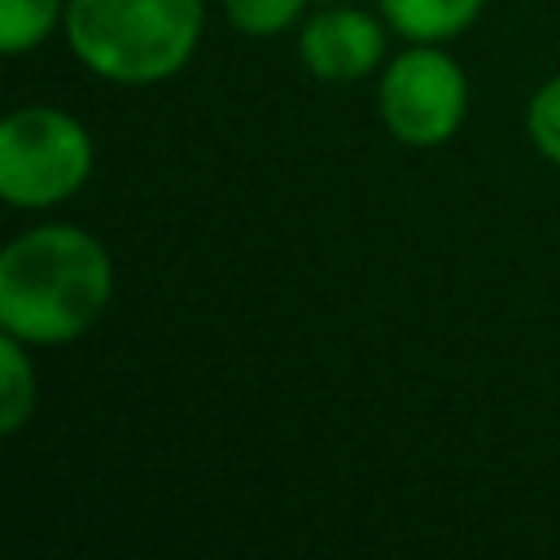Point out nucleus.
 I'll list each match as a JSON object with an SVG mask.
<instances>
[{
  "instance_id": "20e7f679",
  "label": "nucleus",
  "mask_w": 560,
  "mask_h": 560,
  "mask_svg": "<svg viewBox=\"0 0 560 560\" xmlns=\"http://www.w3.org/2000/svg\"><path fill=\"white\" fill-rule=\"evenodd\" d=\"M376 114L407 149H438L455 140L468 118V79L446 44H407L376 79Z\"/></svg>"
},
{
  "instance_id": "1a4fd4ad",
  "label": "nucleus",
  "mask_w": 560,
  "mask_h": 560,
  "mask_svg": "<svg viewBox=\"0 0 560 560\" xmlns=\"http://www.w3.org/2000/svg\"><path fill=\"white\" fill-rule=\"evenodd\" d=\"M311 0H223V13L232 22V31L249 35V39H271L289 26H302Z\"/></svg>"
},
{
  "instance_id": "423d86ee",
  "label": "nucleus",
  "mask_w": 560,
  "mask_h": 560,
  "mask_svg": "<svg viewBox=\"0 0 560 560\" xmlns=\"http://www.w3.org/2000/svg\"><path fill=\"white\" fill-rule=\"evenodd\" d=\"M376 9L407 44H451L481 18L486 0H376Z\"/></svg>"
},
{
  "instance_id": "39448f33",
  "label": "nucleus",
  "mask_w": 560,
  "mask_h": 560,
  "mask_svg": "<svg viewBox=\"0 0 560 560\" xmlns=\"http://www.w3.org/2000/svg\"><path fill=\"white\" fill-rule=\"evenodd\" d=\"M389 22L359 4H324L298 26V61L324 83H359L385 66Z\"/></svg>"
},
{
  "instance_id": "7ed1b4c3",
  "label": "nucleus",
  "mask_w": 560,
  "mask_h": 560,
  "mask_svg": "<svg viewBox=\"0 0 560 560\" xmlns=\"http://www.w3.org/2000/svg\"><path fill=\"white\" fill-rule=\"evenodd\" d=\"M88 127L57 105H18L0 122V197L18 210L70 201L92 175Z\"/></svg>"
},
{
  "instance_id": "9d476101",
  "label": "nucleus",
  "mask_w": 560,
  "mask_h": 560,
  "mask_svg": "<svg viewBox=\"0 0 560 560\" xmlns=\"http://www.w3.org/2000/svg\"><path fill=\"white\" fill-rule=\"evenodd\" d=\"M525 131H529V144L551 162L560 166V74L547 79L529 105H525Z\"/></svg>"
},
{
  "instance_id": "f257e3e1",
  "label": "nucleus",
  "mask_w": 560,
  "mask_h": 560,
  "mask_svg": "<svg viewBox=\"0 0 560 560\" xmlns=\"http://www.w3.org/2000/svg\"><path fill=\"white\" fill-rule=\"evenodd\" d=\"M114 298V258L79 223H35L0 254V332L66 346L96 328Z\"/></svg>"
},
{
  "instance_id": "f03ea898",
  "label": "nucleus",
  "mask_w": 560,
  "mask_h": 560,
  "mask_svg": "<svg viewBox=\"0 0 560 560\" xmlns=\"http://www.w3.org/2000/svg\"><path fill=\"white\" fill-rule=\"evenodd\" d=\"M201 26V0H70L61 35L96 79L153 88L192 61Z\"/></svg>"
},
{
  "instance_id": "6e6552de",
  "label": "nucleus",
  "mask_w": 560,
  "mask_h": 560,
  "mask_svg": "<svg viewBox=\"0 0 560 560\" xmlns=\"http://www.w3.org/2000/svg\"><path fill=\"white\" fill-rule=\"evenodd\" d=\"M70 0H0V52L22 57L39 48L57 26H66Z\"/></svg>"
},
{
  "instance_id": "0eeeda50",
  "label": "nucleus",
  "mask_w": 560,
  "mask_h": 560,
  "mask_svg": "<svg viewBox=\"0 0 560 560\" xmlns=\"http://www.w3.org/2000/svg\"><path fill=\"white\" fill-rule=\"evenodd\" d=\"M39 385H35V359L31 346L0 332V433L13 438L35 416Z\"/></svg>"
}]
</instances>
